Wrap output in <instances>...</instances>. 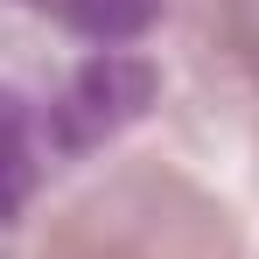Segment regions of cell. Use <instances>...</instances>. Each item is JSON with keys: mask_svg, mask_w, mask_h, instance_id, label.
Returning <instances> with one entry per match:
<instances>
[{"mask_svg": "<svg viewBox=\"0 0 259 259\" xmlns=\"http://www.w3.org/2000/svg\"><path fill=\"white\" fill-rule=\"evenodd\" d=\"M28 7H42L63 28L98 35V42H126V35H140V28L161 14V0H28Z\"/></svg>", "mask_w": 259, "mask_h": 259, "instance_id": "2", "label": "cell"}, {"mask_svg": "<svg viewBox=\"0 0 259 259\" xmlns=\"http://www.w3.org/2000/svg\"><path fill=\"white\" fill-rule=\"evenodd\" d=\"M28 189H35V126H28V112L0 91V224L28 203Z\"/></svg>", "mask_w": 259, "mask_h": 259, "instance_id": "3", "label": "cell"}, {"mask_svg": "<svg viewBox=\"0 0 259 259\" xmlns=\"http://www.w3.org/2000/svg\"><path fill=\"white\" fill-rule=\"evenodd\" d=\"M147 91H154V70L133 63V56H105V63L77 70L70 91L56 98V147L77 154L91 140H105L119 119H133V112L147 105Z\"/></svg>", "mask_w": 259, "mask_h": 259, "instance_id": "1", "label": "cell"}]
</instances>
